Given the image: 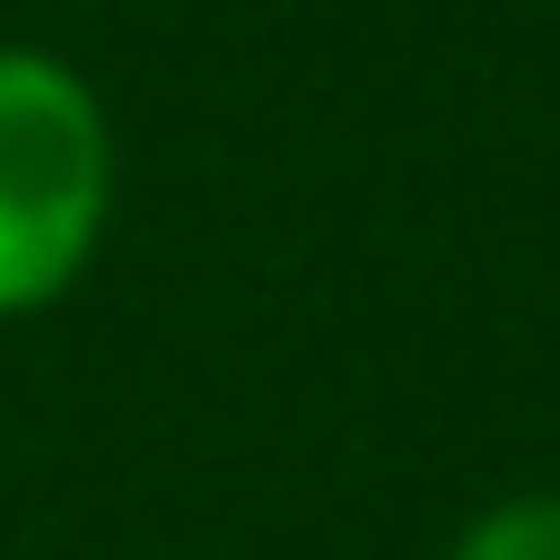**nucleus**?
Instances as JSON below:
<instances>
[{
  "label": "nucleus",
  "mask_w": 560,
  "mask_h": 560,
  "mask_svg": "<svg viewBox=\"0 0 560 560\" xmlns=\"http://www.w3.org/2000/svg\"><path fill=\"white\" fill-rule=\"evenodd\" d=\"M108 108L59 49L0 39V325L59 305L108 236Z\"/></svg>",
  "instance_id": "nucleus-1"
},
{
  "label": "nucleus",
  "mask_w": 560,
  "mask_h": 560,
  "mask_svg": "<svg viewBox=\"0 0 560 560\" xmlns=\"http://www.w3.org/2000/svg\"><path fill=\"white\" fill-rule=\"evenodd\" d=\"M453 560H560V492H512L463 522Z\"/></svg>",
  "instance_id": "nucleus-2"
}]
</instances>
